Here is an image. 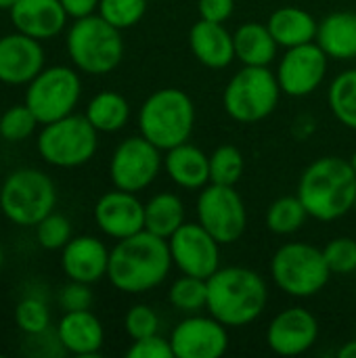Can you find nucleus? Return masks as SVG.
<instances>
[{
  "mask_svg": "<svg viewBox=\"0 0 356 358\" xmlns=\"http://www.w3.org/2000/svg\"><path fill=\"white\" fill-rule=\"evenodd\" d=\"M109 254L111 250H107L99 237L78 235L71 237L69 243L61 250V268L69 281L92 285L107 277Z\"/></svg>",
  "mask_w": 356,
  "mask_h": 358,
  "instance_id": "obj_19",
  "label": "nucleus"
},
{
  "mask_svg": "<svg viewBox=\"0 0 356 358\" xmlns=\"http://www.w3.org/2000/svg\"><path fill=\"white\" fill-rule=\"evenodd\" d=\"M197 222L220 243H235L248 224V210L235 187L210 182L197 197Z\"/></svg>",
  "mask_w": 356,
  "mask_h": 358,
  "instance_id": "obj_11",
  "label": "nucleus"
},
{
  "mask_svg": "<svg viewBox=\"0 0 356 358\" xmlns=\"http://www.w3.org/2000/svg\"><path fill=\"white\" fill-rule=\"evenodd\" d=\"M38 155L52 168H80L88 164L99 149V130L86 115H65L44 124L36 138Z\"/></svg>",
  "mask_w": 356,
  "mask_h": 358,
  "instance_id": "obj_7",
  "label": "nucleus"
},
{
  "mask_svg": "<svg viewBox=\"0 0 356 358\" xmlns=\"http://www.w3.org/2000/svg\"><path fill=\"white\" fill-rule=\"evenodd\" d=\"M128 358H174V350L170 340L162 338L159 334L132 340V346L126 350Z\"/></svg>",
  "mask_w": 356,
  "mask_h": 358,
  "instance_id": "obj_40",
  "label": "nucleus"
},
{
  "mask_svg": "<svg viewBox=\"0 0 356 358\" xmlns=\"http://www.w3.org/2000/svg\"><path fill=\"white\" fill-rule=\"evenodd\" d=\"M172 262L183 275L210 279L220 268V243L199 224L185 222L170 239Z\"/></svg>",
  "mask_w": 356,
  "mask_h": 358,
  "instance_id": "obj_13",
  "label": "nucleus"
},
{
  "mask_svg": "<svg viewBox=\"0 0 356 358\" xmlns=\"http://www.w3.org/2000/svg\"><path fill=\"white\" fill-rule=\"evenodd\" d=\"M170 344L174 358H220L229 348L227 325L212 315H193L174 327Z\"/></svg>",
  "mask_w": 356,
  "mask_h": 358,
  "instance_id": "obj_15",
  "label": "nucleus"
},
{
  "mask_svg": "<svg viewBox=\"0 0 356 358\" xmlns=\"http://www.w3.org/2000/svg\"><path fill=\"white\" fill-rule=\"evenodd\" d=\"M281 96L277 73L269 67L243 65L227 84L222 94L225 111L241 124H254L269 117Z\"/></svg>",
  "mask_w": 356,
  "mask_h": 358,
  "instance_id": "obj_9",
  "label": "nucleus"
},
{
  "mask_svg": "<svg viewBox=\"0 0 356 358\" xmlns=\"http://www.w3.org/2000/svg\"><path fill=\"white\" fill-rule=\"evenodd\" d=\"M350 164H353V168H355V172H356V151L353 153V157H350Z\"/></svg>",
  "mask_w": 356,
  "mask_h": 358,
  "instance_id": "obj_46",
  "label": "nucleus"
},
{
  "mask_svg": "<svg viewBox=\"0 0 356 358\" xmlns=\"http://www.w3.org/2000/svg\"><path fill=\"white\" fill-rule=\"evenodd\" d=\"M55 206L57 187L44 170L17 168L0 185V212L17 227H36Z\"/></svg>",
  "mask_w": 356,
  "mask_h": 358,
  "instance_id": "obj_6",
  "label": "nucleus"
},
{
  "mask_svg": "<svg viewBox=\"0 0 356 358\" xmlns=\"http://www.w3.org/2000/svg\"><path fill=\"white\" fill-rule=\"evenodd\" d=\"M327 103L334 113V117L350 128L356 130V67L342 71L329 86Z\"/></svg>",
  "mask_w": 356,
  "mask_h": 358,
  "instance_id": "obj_29",
  "label": "nucleus"
},
{
  "mask_svg": "<svg viewBox=\"0 0 356 358\" xmlns=\"http://www.w3.org/2000/svg\"><path fill=\"white\" fill-rule=\"evenodd\" d=\"M325 262L332 275H355L356 273V241L350 237H336L323 248Z\"/></svg>",
  "mask_w": 356,
  "mask_h": 358,
  "instance_id": "obj_37",
  "label": "nucleus"
},
{
  "mask_svg": "<svg viewBox=\"0 0 356 358\" xmlns=\"http://www.w3.org/2000/svg\"><path fill=\"white\" fill-rule=\"evenodd\" d=\"M65 48L78 71L88 76H105L122 63V29L107 23L99 13L73 19L65 36Z\"/></svg>",
  "mask_w": 356,
  "mask_h": 358,
  "instance_id": "obj_4",
  "label": "nucleus"
},
{
  "mask_svg": "<svg viewBox=\"0 0 356 358\" xmlns=\"http://www.w3.org/2000/svg\"><path fill=\"white\" fill-rule=\"evenodd\" d=\"M162 166V149H157L143 134H138L124 138L115 147L109 159V176L115 189L138 193L145 191L157 178Z\"/></svg>",
  "mask_w": 356,
  "mask_h": 358,
  "instance_id": "obj_12",
  "label": "nucleus"
},
{
  "mask_svg": "<svg viewBox=\"0 0 356 358\" xmlns=\"http://www.w3.org/2000/svg\"><path fill=\"white\" fill-rule=\"evenodd\" d=\"M94 302L92 289L88 283H80V281H69L67 285L61 287L59 292V304L63 308V313H71V310H88Z\"/></svg>",
  "mask_w": 356,
  "mask_h": 358,
  "instance_id": "obj_39",
  "label": "nucleus"
},
{
  "mask_svg": "<svg viewBox=\"0 0 356 358\" xmlns=\"http://www.w3.org/2000/svg\"><path fill=\"white\" fill-rule=\"evenodd\" d=\"M38 126V117L25 103L13 105L0 115V138L6 143H23L36 132Z\"/></svg>",
  "mask_w": 356,
  "mask_h": 358,
  "instance_id": "obj_34",
  "label": "nucleus"
},
{
  "mask_svg": "<svg viewBox=\"0 0 356 358\" xmlns=\"http://www.w3.org/2000/svg\"><path fill=\"white\" fill-rule=\"evenodd\" d=\"M17 0H0V10H10Z\"/></svg>",
  "mask_w": 356,
  "mask_h": 358,
  "instance_id": "obj_44",
  "label": "nucleus"
},
{
  "mask_svg": "<svg viewBox=\"0 0 356 358\" xmlns=\"http://www.w3.org/2000/svg\"><path fill=\"white\" fill-rule=\"evenodd\" d=\"M57 336L65 352L73 357H97L105 344L103 323L90 308L63 313L57 323Z\"/></svg>",
  "mask_w": 356,
  "mask_h": 358,
  "instance_id": "obj_21",
  "label": "nucleus"
},
{
  "mask_svg": "<svg viewBox=\"0 0 356 358\" xmlns=\"http://www.w3.org/2000/svg\"><path fill=\"white\" fill-rule=\"evenodd\" d=\"M36 241L42 250L48 252H61L69 239L73 237V229L67 216L59 214V212H50L46 218H42L36 227Z\"/></svg>",
  "mask_w": 356,
  "mask_h": 358,
  "instance_id": "obj_35",
  "label": "nucleus"
},
{
  "mask_svg": "<svg viewBox=\"0 0 356 358\" xmlns=\"http://www.w3.org/2000/svg\"><path fill=\"white\" fill-rule=\"evenodd\" d=\"M168 298L176 310L187 315H197L208 304V279L183 275L172 283Z\"/></svg>",
  "mask_w": 356,
  "mask_h": 358,
  "instance_id": "obj_31",
  "label": "nucleus"
},
{
  "mask_svg": "<svg viewBox=\"0 0 356 358\" xmlns=\"http://www.w3.org/2000/svg\"><path fill=\"white\" fill-rule=\"evenodd\" d=\"M340 358H356V340L355 342H346L340 350H338Z\"/></svg>",
  "mask_w": 356,
  "mask_h": 358,
  "instance_id": "obj_43",
  "label": "nucleus"
},
{
  "mask_svg": "<svg viewBox=\"0 0 356 358\" xmlns=\"http://www.w3.org/2000/svg\"><path fill=\"white\" fill-rule=\"evenodd\" d=\"M269 29L279 46L294 48L317 40L319 21L300 6H281L269 17Z\"/></svg>",
  "mask_w": 356,
  "mask_h": 358,
  "instance_id": "obj_25",
  "label": "nucleus"
},
{
  "mask_svg": "<svg viewBox=\"0 0 356 358\" xmlns=\"http://www.w3.org/2000/svg\"><path fill=\"white\" fill-rule=\"evenodd\" d=\"M355 212H356V199H355Z\"/></svg>",
  "mask_w": 356,
  "mask_h": 358,
  "instance_id": "obj_47",
  "label": "nucleus"
},
{
  "mask_svg": "<svg viewBox=\"0 0 356 358\" xmlns=\"http://www.w3.org/2000/svg\"><path fill=\"white\" fill-rule=\"evenodd\" d=\"M46 67V50L40 40L21 31L0 36V84L27 86Z\"/></svg>",
  "mask_w": 356,
  "mask_h": 358,
  "instance_id": "obj_16",
  "label": "nucleus"
},
{
  "mask_svg": "<svg viewBox=\"0 0 356 358\" xmlns=\"http://www.w3.org/2000/svg\"><path fill=\"white\" fill-rule=\"evenodd\" d=\"M355 287H356V279H355Z\"/></svg>",
  "mask_w": 356,
  "mask_h": 358,
  "instance_id": "obj_48",
  "label": "nucleus"
},
{
  "mask_svg": "<svg viewBox=\"0 0 356 358\" xmlns=\"http://www.w3.org/2000/svg\"><path fill=\"white\" fill-rule=\"evenodd\" d=\"M172 264L168 239L141 231L113 245L107 279L122 294H147L168 279Z\"/></svg>",
  "mask_w": 356,
  "mask_h": 358,
  "instance_id": "obj_1",
  "label": "nucleus"
},
{
  "mask_svg": "<svg viewBox=\"0 0 356 358\" xmlns=\"http://www.w3.org/2000/svg\"><path fill=\"white\" fill-rule=\"evenodd\" d=\"M164 168L170 180L180 189L197 191L210 185V155H206L199 147L191 143L168 149L164 157Z\"/></svg>",
  "mask_w": 356,
  "mask_h": 358,
  "instance_id": "obj_23",
  "label": "nucleus"
},
{
  "mask_svg": "<svg viewBox=\"0 0 356 358\" xmlns=\"http://www.w3.org/2000/svg\"><path fill=\"white\" fill-rule=\"evenodd\" d=\"M185 203L174 193H157L145 203V231L170 239L187 220Z\"/></svg>",
  "mask_w": 356,
  "mask_h": 358,
  "instance_id": "obj_27",
  "label": "nucleus"
},
{
  "mask_svg": "<svg viewBox=\"0 0 356 358\" xmlns=\"http://www.w3.org/2000/svg\"><path fill=\"white\" fill-rule=\"evenodd\" d=\"M15 325L23 336H36L50 329V308L40 294H25L15 306Z\"/></svg>",
  "mask_w": 356,
  "mask_h": 358,
  "instance_id": "obj_32",
  "label": "nucleus"
},
{
  "mask_svg": "<svg viewBox=\"0 0 356 358\" xmlns=\"http://www.w3.org/2000/svg\"><path fill=\"white\" fill-rule=\"evenodd\" d=\"M94 222L99 231L115 241L145 231V203L130 191H109L94 203Z\"/></svg>",
  "mask_w": 356,
  "mask_h": 358,
  "instance_id": "obj_18",
  "label": "nucleus"
},
{
  "mask_svg": "<svg viewBox=\"0 0 356 358\" xmlns=\"http://www.w3.org/2000/svg\"><path fill=\"white\" fill-rule=\"evenodd\" d=\"M308 220V212L298 195L279 197L266 210V227L275 235H294Z\"/></svg>",
  "mask_w": 356,
  "mask_h": 358,
  "instance_id": "obj_30",
  "label": "nucleus"
},
{
  "mask_svg": "<svg viewBox=\"0 0 356 358\" xmlns=\"http://www.w3.org/2000/svg\"><path fill=\"white\" fill-rule=\"evenodd\" d=\"M329 59L350 61L356 59V13L336 10L327 15L317 29L315 40Z\"/></svg>",
  "mask_w": 356,
  "mask_h": 358,
  "instance_id": "obj_24",
  "label": "nucleus"
},
{
  "mask_svg": "<svg viewBox=\"0 0 356 358\" xmlns=\"http://www.w3.org/2000/svg\"><path fill=\"white\" fill-rule=\"evenodd\" d=\"M271 277L275 285L292 298H313L329 281L332 271L323 250L292 241L281 245L271 260Z\"/></svg>",
  "mask_w": 356,
  "mask_h": 358,
  "instance_id": "obj_8",
  "label": "nucleus"
},
{
  "mask_svg": "<svg viewBox=\"0 0 356 358\" xmlns=\"http://www.w3.org/2000/svg\"><path fill=\"white\" fill-rule=\"evenodd\" d=\"M99 2L101 0H61L69 19H82V17L94 15L99 10Z\"/></svg>",
  "mask_w": 356,
  "mask_h": 358,
  "instance_id": "obj_42",
  "label": "nucleus"
},
{
  "mask_svg": "<svg viewBox=\"0 0 356 358\" xmlns=\"http://www.w3.org/2000/svg\"><path fill=\"white\" fill-rule=\"evenodd\" d=\"M319 340V323L306 308L292 306L281 310L266 329V344L279 357L308 352Z\"/></svg>",
  "mask_w": 356,
  "mask_h": 358,
  "instance_id": "obj_17",
  "label": "nucleus"
},
{
  "mask_svg": "<svg viewBox=\"0 0 356 358\" xmlns=\"http://www.w3.org/2000/svg\"><path fill=\"white\" fill-rule=\"evenodd\" d=\"M327 55L317 42L287 48L277 67L281 92L294 99L313 94L327 73Z\"/></svg>",
  "mask_w": 356,
  "mask_h": 358,
  "instance_id": "obj_14",
  "label": "nucleus"
},
{
  "mask_svg": "<svg viewBox=\"0 0 356 358\" xmlns=\"http://www.w3.org/2000/svg\"><path fill=\"white\" fill-rule=\"evenodd\" d=\"M269 287L262 275L245 266L218 268L208 279V313L227 327H245L266 308Z\"/></svg>",
  "mask_w": 356,
  "mask_h": 358,
  "instance_id": "obj_3",
  "label": "nucleus"
},
{
  "mask_svg": "<svg viewBox=\"0 0 356 358\" xmlns=\"http://www.w3.org/2000/svg\"><path fill=\"white\" fill-rule=\"evenodd\" d=\"M298 197L311 218L334 222L355 210L356 172L350 159L336 155L315 159L300 176Z\"/></svg>",
  "mask_w": 356,
  "mask_h": 358,
  "instance_id": "obj_2",
  "label": "nucleus"
},
{
  "mask_svg": "<svg viewBox=\"0 0 356 358\" xmlns=\"http://www.w3.org/2000/svg\"><path fill=\"white\" fill-rule=\"evenodd\" d=\"M88 122L105 134L118 132L122 130L128 120H130V105L128 101L115 92V90H103L99 94H94L88 105H86V113Z\"/></svg>",
  "mask_w": 356,
  "mask_h": 358,
  "instance_id": "obj_28",
  "label": "nucleus"
},
{
  "mask_svg": "<svg viewBox=\"0 0 356 358\" xmlns=\"http://www.w3.org/2000/svg\"><path fill=\"white\" fill-rule=\"evenodd\" d=\"M147 2L149 0H101L97 13L113 27L128 29L143 19Z\"/></svg>",
  "mask_w": 356,
  "mask_h": 358,
  "instance_id": "obj_36",
  "label": "nucleus"
},
{
  "mask_svg": "<svg viewBox=\"0 0 356 358\" xmlns=\"http://www.w3.org/2000/svg\"><path fill=\"white\" fill-rule=\"evenodd\" d=\"M124 329L132 340L149 338L159 331V317L157 313L147 304L132 306L124 317Z\"/></svg>",
  "mask_w": 356,
  "mask_h": 358,
  "instance_id": "obj_38",
  "label": "nucleus"
},
{
  "mask_svg": "<svg viewBox=\"0 0 356 358\" xmlns=\"http://www.w3.org/2000/svg\"><path fill=\"white\" fill-rule=\"evenodd\" d=\"M235 8V0H199L197 2V10L199 17L206 21H214V23H225Z\"/></svg>",
  "mask_w": 356,
  "mask_h": 358,
  "instance_id": "obj_41",
  "label": "nucleus"
},
{
  "mask_svg": "<svg viewBox=\"0 0 356 358\" xmlns=\"http://www.w3.org/2000/svg\"><path fill=\"white\" fill-rule=\"evenodd\" d=\"M8 17L17 31L40 42L57 38L67 27L69 19L61 0H17Z\"/></svg>",
  "mask_w": 356,
  "mask_h": 358,
  "instance_id": "obj_20",
  "label": "nucleus"
},
{
  "mask_svg": "<svg viewBox=\"0 0 356 358\" xmlns=\"http://www.w3.org/2000/svg\"><path fill=\"white\" fill-rule=\"evenodd\" d=\"M2 264H4V250H2V245H0V268H2Z\"/></svg>",
  "mask_w": 356,
  "mask_h": 358,
  "instance_id": "obj_45",
  "label": "nucleus"
},
{
  "mask_svg": "<svg viewBox=\"0 0 356 358\" xmlns=\"http://www.w3.org/2000/svg\"><path fill=\"white\" fill-rule=\"evenodd\" d=\"M243 174V155L233 145H220L210 155V182L235 187Z\"/></svg>",
  "mask_w": 356,
  "mask_h": 358,
  "instance_id": "obj_33",
  "label": "nucleus"
},
{
  "mask_svg": "<svg viewBox=\"0 0 356 358\" xmlns=\"http://www.w3.org/2000/svg\"><path fill=\"white\" fill-rule=\"evenodd\" d=\"M235 42V59H239L243 65L254 67H269L277 57V42L264 23H243L233 34Z\"/></svg>",
  "mask_w": 356,
  "mask_h": 358,
  "instance_id": "obj_26",
  "label": "nucleus"
},
{
  "mask_svg": "<svg viewBox=\"0 0 356 358\" xmlns=\"http://www.w3.org/2000/svg\"><path fill=\"white\" fill-rule=\"evenodd\" d=\"M82 96V80L76 67L50 65L44 67L25 86V105L34 111L38 122L50 124L71 115Z\"/></svg>",
  "mask_w": 356,
  "mask_h": 358,
  "instance_id": "obj_10",
  "label": "nucleus"
},
{
  "mask_svg": "<svg viewBox=\"0 0 356 358\" xmlns=\"http://www.w3.org/2000/svg\"><path fill=\"white\" fill-rule=\"evenodd\" d=\"M195 126V105L180 88L155 90L141 105L138 130L157 149L168 151L189 141Z\"/></svg>",
  "mask_w": 356,
  "mask_h": 358,
  "instance_id": "obj_5",
  "label": "nucleus"
},
{
  "mask_svg": "<svg viewBox=\"0 0 356 358\" xmlns=\"http://www.w3.org/2000/svg\"><path fill=\"white\" fill-rule=\"evenodd\" d=\"M189 46L195 59L210 69H225L235 59L233 34L222 23L199 19L189 31Z\"/></svg>",
  "mask_w": 356,
  "mask_h": 358,
  "instance_id": "obj_22",
  "label": "nucleus"
}]
</instances>
